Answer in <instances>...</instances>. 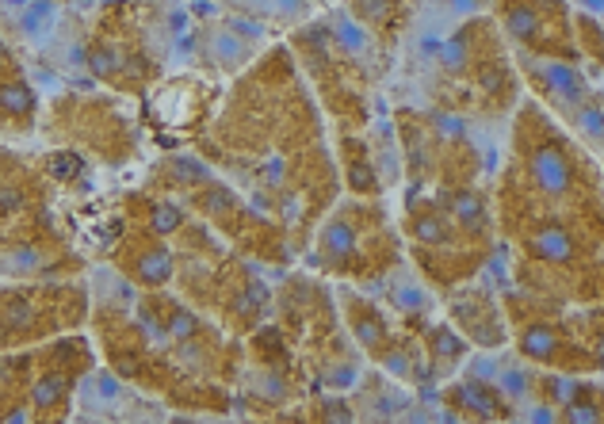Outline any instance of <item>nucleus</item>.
I'll list each match as a JSON object with an SVG mask.
<instances>
[{"label": "nucleus", "instance_id": "21", "mask_svg": "<svg viewBox=\"0 0 604 424\" xmlns=\"http://www.w3.org/2000/svg\"><path fill=\"white\" fill-rule=\"evenodd\" d=\"M475 39H471V31H459V35H452L448 43H444V50H440V65L448 69V73H467L471 65H475Z\"/></svg>", "mask_w": 604, "mask_h": 424}, {"label": "nucleus", "instance_id": "10", "mask_svg": "<svg viewBox=\"0 0 604 424\" xmlns=\"http://www.w3.org/2000/svg\"><path fill=\"white\" fill-rule=\"evenodd\" d=\"M387 302L394 306V314L410 325H425L432 314V295L421 279L413 276L410 268H390L387 272Z\"/></svg>", "mask_w": 604, "mask_h": 424}, {"label": "nucleus", "instance_id": "11", "mask_svg": "<svg viewBox=\"0 0 604 424\" xmlns=\"http://www.w3.org/2000/svg\"><path fill=\"white\" fill-rule=\"evenodd\" d=\"M253 50H257V43L241 39L238 31H230L226 23L203 31V54H207V62L218 65L222 73H238V69H245V65L253 62Z\"/></svg>", "mask_w": 604, "mask_h": 424}, {"label": "nucleus", "instance_id": "16", "mask_svg": "<svg viewBox=\"0 0 604 424\" xmlns=\"http://www.w3.org/2000/svg\"><path fill=\"white\" fill-rule=\"evenodd\" d=\"M325 31H329V43L337 46V50H345L348 58H367L371 54L367 23H360L352 12H333L329 23H325Z\"/></svg>", "mask_w": 604, "mask_h": 424}, {"label": "nucleus", "instance_id": "20", "mask_svg": "<svg viewBox=\"0 0 604 424\" xmlns=\"http://www.w3.org/2000/svg\"><path fill=\"white\" fill-rule=\"evenodd\" d=\"M341 149H345L348 165V188L356 191V195H379V176H375V165H371V153H367L364 142L345 138Z\"/></svg>", "mask_w": 604, "mask_h": 424}, {"label": "nucleus", "instance_id": "25", "mask_svg": "<svg viewBox=\"0 0 604 424\" xmlns=\"http://www.w3.org/2000/svg\"><path fill=\"white\" fill-rule=\"evenodd\" d=\"M230 4H234L238 12H249V16H253V12H268V0H230Z\"/></svg>", "mask_w": 604, "mask_h": 424}, {"label": "nucleus", "instance_id": "18", "mask_svg": "<svg viewBox=\"0 0 604 424\" xmlns=\"http://www.w3.org/2000/svg\"><path fill=\"white\" fill-rule=\"evenodd\" d=\"M566 123H570V130L582 138L585 146L604 149V100L601 96H593V92H589L582 104L566 115Z\"/></svg>", "mask_w": 604, "mask_h": 424}, {"label": "nucleus", "instance_id": "24", "mask_svg": "<svg viewBox=\"0 0 604 424\" xmlns=\"http://www.w3.org/2000/svg\"><path fill=\"white\" fill-rule=\"evenodd\" d=\"M310 12V0H268V16L280 23H299Z\"/></svg>", "mask_w": 604, "mask_h": 424}, {"label": "nucleus", "instance_id": "3", "mask_svg": "<svg viewBox=\"0 0 604 424\" xmlns=\"http://www.w3.org/2000/svg\"><path fill=\"white\" fill-rule=\"evenodd\" d=\"M520 69H524V81L536 88L543 104H551L562 119L582 104L589 96V81L578 69V62H566V58H543V54H528L520 50Z\"/></svg>", "mask_w": 604, "mask_h": 424}, {"label": "nucleus", "instance_id": "17", "mask_svg": "<svg viewBox=\"0 0 604 424\" xmlns=\"http://www.w3.org/2000/svg\"><path fill=\"white\" fill-rule=\"evenodd\" d=\"M138 203H142L138 222H142L150 234L173 237V234H180V230L188 226V214H184V207H176V203H169V199H150V195H142Z\"/></svg>", "mask_w": 604, "mask_h": 424}, {"label": "nucleus", "instance_id": "1", "mask_svg": "<svg viewBox=\"0 0 604 424\" xmlns=\"http://www.w3.org/2000/svg\"><path fill=\"white\" fill-rule=\"evenodd\" d=\"M524 127L517 130L520 169L528 195L547 199V203H582V199H601L597 180H589V165L578 149L562 138L559 130L543 119L536 107H524L520 115Z\"/></svg>", "mask_w": 604, "mask_h": 424}, {"label": "nucleus", "instance_id": "22", "mask_svg": "<svg viewBox=\"0 0 604 424\" xmlns=\"http://www.w3.org/2000/svg\"><path fill=\"white\" fill-rule=\"evenodd\" d=\"M425 119H429L432 138H440V142H463V119H459V115H452V111H429Z\"/></svg>", "mask_w": 604, "mask_h": 424}, {"label": "nucleus", "instance_id": "27", "mask_svg": "<svg viewBox=\"0 0 604 424\" xmlns=\"http://www.w3.org/2000/svg\"><path fill=\"white\" fill-rule=\"evenodd\" d=\"M582 12H589V16H604V0H574Z\"/></svg>", "mask_w": 604, "mask_h": 424}, {"label": "nucleus", "instance_id": "14", "mask_svg": "<svg viewBox=\"0 0 604 424\" xmlns=\"http://www.w3.org/2000/svg\"><path fill=\"white\" fill-rule=\"evenodd\" d=\"M58 27V0H31L23 12L12 16V31L20 35L23 43H46Z\"/></svg>", "mask_w": 604, "mask_h": 424}, {"label": "nucleus", "instance_id": "2", "mask_svg": "<svg viewBox=\"0 0 604 424\" xmlns=\"http://www.w3.org/2000/svg\"><path fill=\"white\" fill-rule=\"evenodd\" d=\"M383 214L364 203H345L341 211L325 218L322 234H318V264L333 276H379L375 264L367 260V230L379 222Z\"/></svg>", "mask_w": 604, "mask_h": 424}, {"label": "nucleus", "instance_id": "9", "mask_svg": "<svg viewBox=\"0 0 604 424\" xmlns=\"http://www.w3.org/2000/svg\"><path fill=\"white\" fill-rule=\"evenodd\" d=\"M406 230L421 249H455V241H459V230L444 211L440 195L436 199H413L410 214H406Z\"/></svg>", "mask_w": 604, "mask_h": 424}, {"label": "nucleus", "instance_id": "13", "mask_svg": "<svg viewBox=\"0 0 604 424\" xmlns=\"http://www.w3.org/2000/svg\"><path fill=\"white\" fill-rule=\"evenodd\" d=\"M211 180L215 176H211V169L199 157H165V165L157 172L161 191H184V195H192V191H199Z\"/></svg>", "mask_w": 604, "mask_h": 424}, {"label": "nucleus", "instance_id": "8", "mask_svg": "<svg viewBox=\"0 0 604 424\" xmlns=\"http://www.w3.org/2000/svg\"><path fill=\"white\" fill-rule=\"evenodd\" d=\"M440 203L455 222L459 237L478 245V249H486V241H490V203H486V195L471 184H455V188L440 191Z\"/></svg>", "mask_w": 604, "mask_h": 424}, {"label": "nucleus", "instance_id": "23", "mask_svg": "<svg viewBox=\"0 0 604 424\" xmlns=\"http://www.w3.org/2000/svg\"><path fill=\"white\" fill-rule=\"evenodd\" d=\"M394 12V0H352V16L360 23H383Z\"/></svg>", "mask_w": 604, "mask_h": 424}, {"label": "nucleus", "instance_id": "6", "mask_svg": "<svg viewBox=\"0 0 604 424\" xmlns=\"http://www.w3.org/2000/svg\"><path fill=\"white\" fill-rule=\"evenodd\" d=\"M452 325L463 329V337L478 344V348H501L509 333H505V318L497 310L490 291H459L452 295Z\"/></svg>", "mask_w": 604, "mask_h": 424}, {"label": "nucleus", "instance_id": "7", "mask_svg": "<svg viewBox=\"0 0 604 424\" xmlns=\"http://www.w3.org/2000/svg\"><path fill=\"white\" fill-rule=\"evenodd\" d=\"M337 295H341V306H345V318H348V329H352V337L360 340V348H364L371 360L379 363L390 352V344L398 340L394 333H390V325H387V318H383V310H379L375 302L360 298L356 291H348V287H341Z\"/></svg>", "mask_w": 604, "mask_h": 424}, {"label": "nucleus", "instance_id": "12", "mask_svg": "<svg viewBox=\"0 0 604 424\" xmlns=\"http://www.w3.org/2000/svg\"><path fill=\"white\" fill-rule=\"evenodd\" d=\"M360 402L364 405V417H375V421H390V417H406L410 413L413 398L410 394H402V390H394V382L390 375H371L364 382V394H360Z\"/></svg>", "mask_w": 604, "mask_h": 424}, {"label": "nucleus", "instance_id": "15", "mask_svg": "<svg viewBox=\"0 0 604 424\" xmlns=\"http://www.w3.org/2000/svg\"><path fill=\"white\" fill-rule=\"evenodd\" d=\"M35 107H39V96L20 73L0 77V123H31Z\"/></svg>", "mask_w": 604, "mask_h": 424}, {"label": "nucleus", "instance_id": "28", "mask_svg": "<svg viewBox=\"0 0 604 424\" xmlns=\"http://www.w3.org/2000/svg\"><path fill=\"white\" fill-rule=\"evenodd\" d=\"M482 0H455V8H478Z\"/></svg>", "mask_w": 604, "mask_h": 424}, {"label": "nucleus", "instance_id": "4", "mask_svg": "<svg viewBox=\"0 0 604 424\" xmlns=\"http://www.w3.org/2000/svg\"><path fill=\"white\" fill-rule=\"evenodd\" d=\"M73 398L81 402V417H92V421L157 417V409L142 402L119 371H85L81 382H77V394H73Z\"/></svg>", "mask_w": 604, "mask_h": 424}, {"label": "nucleus", "instance_id": "5", "mask_svg": "<svg viewBox=\"0 0 604 424\" xmlns=\"http://www.w3.org/2000/svg\"><path fill=\"white\" fill-rule=\"evenodd\" d=\"M115 268L142 291H161L176 279V256L165 245V237L150 234L146 226L142 230H130L123 249L115 256Z\"/></svg>", "mask_w": 604, "mask_h": 424}, {"label": "nucleus", "instance_id": "19", "mask_svg": "<svg viewBox=\"0 0 604 424\" xmlns=\"http://www.w3.org/2000/svg\"><path fill=\"white\" fill-rule=\"evenodd\" d=\"M425 352L432 356L436 371H452L455 363H463V356H467V337H459L452 325H436L425 333Z\"/></svg>", "mask_w": 604, "mask_h": 424}, {"label": "nucleus", "instance_id": "26", "mask_svg": "<svg viewBox=\"0 0 604 424\" xmlns=\"http://www.w3.org/2000/svg\"><path fill=\"white\" fill-rule=\"evenodd\" d=\"M27 4H31V0H0V16H4V20H12V16L23 12Z\"/></svg>", "mask_w": 604, "mask_h": 424}]
</instances>
